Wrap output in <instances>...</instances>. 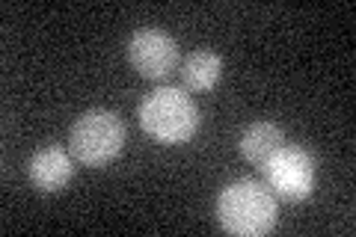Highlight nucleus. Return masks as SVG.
I'll list each match as a JSON object with an SVG mask.
<instances>
[{"label": "nucleus", "mask_w": 356, "mask_h": 237, "mask_svg": "<svg viewBox=\"0 0 356 237\" xmlns=\"http://www.w3.org/2000/svg\"><path fill=\"white\" fill-rule=\"evenodd\" d=\"M217 217L229 234L261 237L273 231L276 220H280V208H276V196L267 184L241 178V181L222 187V193L217 196Z\"/></svg>", "instance_id": "obj_1"}, {"label": "nucleus", "mask_w": 356, "mask_h": 237, "mask_svg": "<svg viewBox=\"0 0 356 237\" xmlns=\"http://www.w3.org/2000/svg\"><path fill=\"white\" fill-rule=\"evenodd\" d=\"M137 119L140 128L163 145L187 142L199 131V122H202L196 101L178 86H161L152 89L149 95H143Z\"/></svg>", "instance_id": "obj_2"}, {"label": "nucleus", "mask_w": 356, "mask_h": 237, "mask_svg": "<svg viewBox=\"0 0 356 237\" xmlns=\"http://www.w3.org/2000/svg\"><path fill=\"white\" fill-rule=\"evenodd\" d=\"M125 145V125L110 110H86L72 125L69 152L83 166H107Z\"/></svg>", "instance_id": "obj_3"}, {"label": "nucleus", "mask_w": 356, "mask_h": 237, "mask_svg": "<svg viewBox=\"0 0 356 237\" xmlns=\"http://www.w3.org/2000/svg\"><path fill=\"white\" fill-rule=\"evenodd\" d=\"M267 187L285 202H303L315 190V161L300 145H280L261 163Z\"/></svg>", "instance_id": "obj_4"}, {"label": "nucleus", "mask_w": 356, "mask_h": 237, "mask_svg": "<svg viewBox=\"0 0 356 237\" xmlns=\"http://www.w3.org/2000/svg\"><path fill=\"white\" fill-rule=\"evenodd\" d=\"M128 63L146 81H161L178 65V42L161 27H140L128 39Z\"/></svg>", "instance_id": "obj_5"}, {"label": "nucleus", "mask_w": 356, "mask_h": 237, "mask_svg": "<svg viewBox=\"0 0 356 237\" xmlns=\"http://www.w3.org/2000/svg\"><path fill=\"white\" fill-rule=\"evenodd\" d=\"M72 152L60 149V145H44V149L33 152L27 161V178L42 193H60L72 181Z\"/></svg>", "instance_id": "obj_6"}, {"label": "nucleus", "mask_w": 356, "mask_h": 237, "mask_svg": "<svg viewBox=\"0 0 356 237\" xmlns=\"http://www.w3.org/2000/svg\"><path fill=\"white\" fill-rule=\"evenodd\" d=\"M280 145H285V133L273 122H252V125L241 133V154L250 163L261 166Z\"/></svg>", "instance_id": "obj_7"}, {"label": "nucleus", "mask_w": 356, "mask_h": 237, "mask_svg": "<svg viewBox=\"0 0 356 237\" xmlns=\"http://www.w3.org/2000/svg\"><path fill=\"white\" fill-rule=\"evenodd\" d=\"M222 77V56L214 51H193L191 56H184L181 63V81L193 92H205L214 89Z\"/></svg>", "instance_id": "obj_8"}]
</instances>
